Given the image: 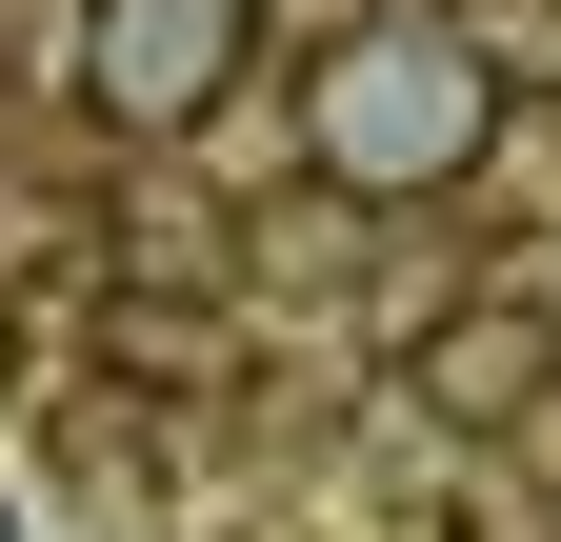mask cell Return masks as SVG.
I'll return each mask as SVG.
<instances>
[{
  "instance_id": "cell-5",
  "label": "cell",
  "mask_w": 561,
  "mask_h": 542,
  "mask_svg": "<svg viewBox=\"0 0 561 542\" xmlns=\"http://www.w3.org/2000/svg\"><path fill=\"white\" fill-rule=\"evenodd\" d=\"M522 483H541V503H561V402H541V422H522Z\"/></svg>"
},
{
  "instance_id": "cell-2",
  "label": "cell",
  "mask_w": 561,
  "mask_h": 542,
  "mask_svg": "<svg viewBox=\"0 0 561 542\" xmlns=\"http://www.w3.org/2000/svg\"><path fill=\"white\" fill-rule=\"evenodd\" d=\"M241 60H261V0H81L60 81H81L121 142H201V121L241 101Z\"/></svg>"
},
{
  "instance_id": "cell-4",
  "label": "cell",
  "mask_w": 561,
  "mask_h": 542,
  "mask_svg": "<svg viewBox=\"0 0 561 542\" xmlns=\"http://www.w3.org/2000/svg\"><path fill=\"white\" fill-rule=\"evenodd\" d=\"M60 41H81V0H0V81H60Z\"/></svg>"
},
{
  "instance_id": "cell-3",
  "label": "cell",
  "mask_w": 561,
  "mask_h": 542,
  "mask_svg": "<svg viewBox=\"0 0 561 542\" xmlns=\"http://www.w3.org/2000/svg\"><path fill=\"white\" fill-rule=\"evenodd\" d=\"M401 402H421V442H522L541 402H561V302H541V282L421 302V321H401Z\"/></svg>"
},
{
  "instance_id": "cell-6",
  "label": "cell",
  "mask_w": 561,
  "mask_h": 542,
  "mask_svg": "<svg viewBox=\"0 0 561 542\" xmlns=\"http://www.w3.org/2000/svg\"><path fill=\"white\" fill-rule=\"evenodd\" d=\"M0 382H21V342H0Z\"/></svg>"
},
{
  "instance_id": "cell-1",
  "label": "cell",
  "mask_w": 561,
  "mask_h": 542,
  "mask_svg": "<svg viewBox=\"0 0 561 542\" xmlns=\"http://www.w3.org/2000/svg\"><path fill=\"white\" fill-rule=\"evenodd\" d=\"M502 161V60L461 41V0H381L301 60V181L321 201H442Z\"/></svg>"
}]
</instances>
